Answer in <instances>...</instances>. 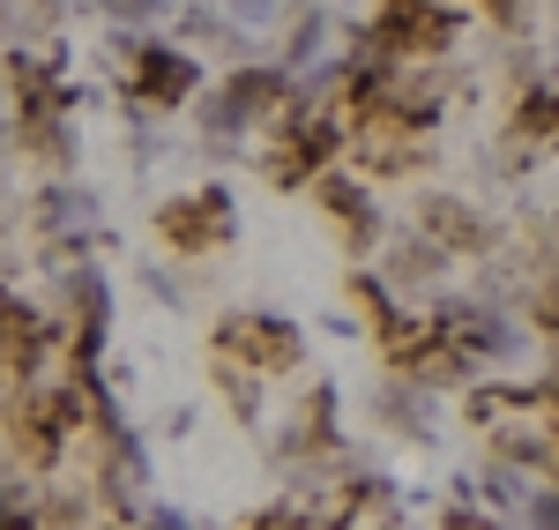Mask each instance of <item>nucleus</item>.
I'll return each instance as SVG.
<instances>
[{"mask_svg":"<svg viewBox=\"0 0 559 530\" xmlns=\"http://www.w3.org/2000/svg\"><path fill=\"white\" fill-rule=\"evenodd\" d=\"M216 344H224V358H239V366H254V374H284V366L299 358V329L276 321V314H231V321L216 329Z\"/></svg>","mask_w":559,"mask_h":530,"instance_id":"obj_1","label":"nucleus"},{"mask_svg":"<svg viewBox=\"0 0 559 530\" xmlns=\"http://www.w3.org/2000/svg\"><path fill=\"white\" fill-rule=\"evenodd\" d=\"M157 232H165V247H179V255H202V247H216V239L231 232V202H224L216 187L173 195V202L157 210Z\"/></svg>","mask_w":559,"mask_h":530,"instance_id":"obj_2","label":"nucleus"},{"mask_svg":"<svg viewBox=\"0 0 559 530\" xmlns=\"http://www.w3.org/2000/svg\"><path fill=\"white\" fill-rule=\"evenodd\" d=\"M426 224H432V239H440V247H477V239H485V224H477L471 210H455V202H432Z\"/></svg>","mask_w":559,"mask_h":530,"instance_id":"obj_3","label":"nucleus"},{"mask_svg":"<svg viewBox=\"0 0 559 530\" xmlns=\"http://www.w3.org/2000/svg\"><path fill=\"white\" fill-rule=\"evenodd\" d=\"M522 134L552 142V134H559V97H530V105H522Z\"/></svg>","mask_w":559,"mask_h":530,"instance_id":"obj_4","label":"nucleus"},{"mask_svg":"<svg viewBox=\"0 0 559 530\" xmlns=\"http://www.w3.org/2000/svg\"><path fill=\"white\" fill-rule=\"evenodd\" d=\"M485 8H492V15H515V0H485Z\"/></svg>","mask_w":559,"mask_h":530,"instance_id":"obj_5","label":"nucleus"}]
</instances>
